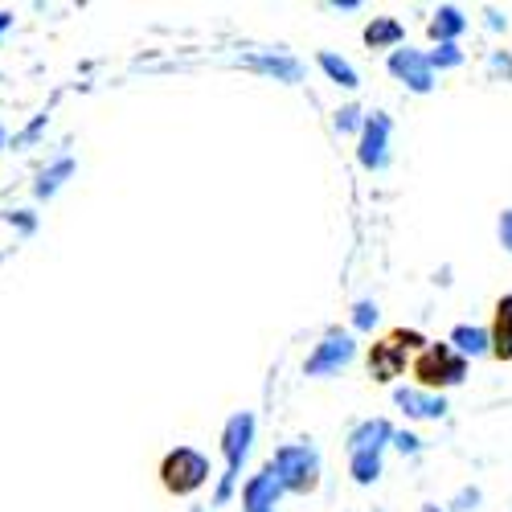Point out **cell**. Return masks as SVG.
Instances as JSON below:
<instances>
[{"label": "cell", "mask_w": 512, "mask_h": 512, "mask_svg": "<svg viewBox=\"0 0 512 512\" xmlns=\"http://www.w3.org/2000/svg\"><path fill=\"white\" fill-rule=\"evenodd\" d=\"M9 25H13V17H9V13H0V33H5Z\"/></svg>", "instance_id": "obj_25"}, {"label": "cell", "mask_w": 512, "mask_h": 512, "mask_svg": "<svg viewBox=\"0 0 512 512\" xmlns=\"http://www.w3.org/2000/svg\"><path fill=\"white\" fill-rule=\"evenodd\" d=\"M205 480H209V459L201 451H193V447L168 451L164 463H160V484H164V492H173V496H189Z\"/></svg>", "instance_id": "obj_3"}, {"label": "cell", "mask_w": 512, "mask_h": 512, "mask_svg": "<svg viewBox=\"0 0 512 512\" xmlns=\"http://www.w3.org/2000/svg\"><path fill=\"white\" fill-rule=\"evenodd\" d=\"M250 439H254V414H234L226 422V431H222V451H226V476H222V488H218V504L230 500L234 484H238V472H242V463L250 455Z\"/></svg>", "instance_id": "obj_4"}, {"label": "cell", "mask_w": 512, "mask_h": 512, "mask_svg": "<svg viewBox=\"0 0 512 512\" xmlns=\"http://www.w3.org/2000/svg\"><path fill=\"white\" fill-rule=\"evenodd\" d=\"M394 443H398L402 451H418V439H414V435H394Z\"/></svg>", "instance_id": "obj_24"}, {"label": "cell", "mask_w": 512, "mask_h": 512, "mask_svg": "<svg viewBox=\"0 0 512 512\" xmlns=\"http://www.w3.org/2000/svg\"><path fill=\"white\" fill-rule=\"evenodd\" d=\"M279 496H283V484H279V476L271 472V467H263L259 476H250L246 488H242V504H246V512H275Z\"/></svg>", "instance_id": "obj_9"}, {"label": "cell", "mask_w": 512, "mask_h": 512, "mask_svg": "<svg viewBox=\"0 0 512 512\" xmlns=\"http://www.w3.org/2000/svg\"><path fill=\"white\" fill-rule=\"evenodd\" d=\"M70 173H74V160H70V156H66V160H58L54 168H46V173H41V181H37V197L58 193V185H62Z\"/></svg>", "instance_id": "obj_18"}, {"label": "cell", "mask_w": 512, "mask_h": 512, "mask_svg": "<svg viewBox=\"0 0 512 512\" xmlns=\"http://www.w3.org/2000/svg\"><path fill=\"white\" fill-rule=\"evenodd\" d=\"M451 349H455L463 361H467V353H472V357H476V353H488V332H484V328L459 324V328L451 332Z\"/></svg>", "instance_id": "obj_14"}, {"label": "cell", "mask_w": 512, "mask_h": 512, "mask_svg": "<svg viewBox=\"0 0 512 512\" xmlns=\"http://www.w3.org/2000/svg\"><path fill=\"white\" fill-rule=\"evenodd\" d=\"M320 66H324V74H328L332 82H340V87H349V91L357 87V70H353L345 58H336V54L324 50V54H320Z\"/></svg>", "instance_id": "obj_17"}, {"label": "cell", "mask_w": 512, "mask_h": 512, "mask_svg": "<svg viewBox=\"0 0 512 512\" xmlns=\"http://www.w3.org/2000/svg\"><path fill=\"white\" fill-rule=\"evenodd\" d=\"M426 62H431V70H451V66L463 62V54L455 46H435L431 54H426Z\"/></svg>", "instance_id": "obj_20"}, {"label": "cell", "mask_w": 512, "mask_h": 512, "mask_svg": "<svg viewBox=\"0 0 512 512\" xmlns=\"http://www.w3.org/2000/svg\"><path fill=\"white\" fill-rule=\"evenodd\" d=\"M353 357H357V340L349 332H328L316 345V353L304 361V373L308 377H328V373H340Z\"/></svg>", "instance_id": "obj_6"}, {"label": "cell", "mask_w": 512, "mask_h": 512, "mask_svg": "<svg viewBox=\"0 0 512 512\" xmlns=\"http://www.w3.org/2000/svg\"><path fill=\"white\" fill-rule=\"evenodd\" d=\"M254 66H263V70H271V74H279V78H287V82H300L304 78V66L300 62H291V58H283V54H267V58H254Z\"/></svg>", "instance_id": "obj_19"}, {"label": "cell", "mask_w": 512, "mask_h": 512, "mask_svg": "<svg viewBox=\"0 0 512 512\" xmlns=\"http://www.w3.org/2000/svg\"><path fill=\"white\" fill-rule=\"evenodd\" d=\"M365 41L373 50H381V46H398L402 41V25L394 21V17H377L369 29H365Z\"/></svg>", "instance_id": "obj_15"}, {"label": "cell", "mask_w": 512, "mask_h": 512, "mask_svg": "<svg viewBox=\"0 0 512 512\" xmlns=\"http://www.w3.org/2000/svg\"><path fill=\"white\" fill-rule=\"evenodd\" d=\"M488 349L500 361H512V295L496 300V316H492V332H488Z\"/></svg>", "instance_id": "obj_10"}, {"label": "cell", "mask_w": 512, "mask_h": 512, "mask_svg": "<svg viewBox=\"0 0 512 512\" xmlns=\"http://www.w3.org/2000/svg\"><path fill=\"white\" fill-rule=\"evenodd\" d=\"M349 472L357 484H373L381 476V451H357L349 455Z\"/></svg>", "instance_id": "obj_16"}, {"label": "cell", "mask_w": 512, "mask_h": 512, "mask_svg": "<svg viewBox=\"0 0 512 512\" xmlns=\"http://www.w3.org/2000/svg\"><path fill=\"white\" fill-rule=\"evenodd\" d=\"M271 472L279 476L283 492H316L320 484V455L308 443H287L275 451Z\"/></svg>", "instance_id": "obj_1"}, {"label": "cell", "mask_w": 512, "mask_h": 512, "mask_svg": "<svg viewBox=\"0 0 512 512\" xmlns=\"http://www.w3.org/2000/svg\"><path fill=\"white\" fill-rule=\"evenodd\" d=\"M386 140H390V119L381 115V111H373L365 123H361V148H357V156H361V164L365 168H386Z\"/></svg>", "instance_id": "obj_7"}, {"label": "cell", "mask_w": 512, "mask_h": 512, "mask_svg": "<svg viewBox=\"0 0 512 512\" xmlns=\"http://www.w3.org/2000/svg\"><path fill=\"white\" fill-rule=\"evenodd\" d=\"M463 29H467V17H463L459 9H451V5L439 9L435 21H431V37L439 41V46H455V37H459Z\"/></svg>", "instance_id": "obj_13"}, {"label": "cell", "mask_w": 512, "mask_h": 512, "mask_svg": "<svg viewBox=\"0 0 512 512\" xmlns=\"http://www.w3.org/2000/svg\"><path fill=\"white\" fill-rule=\"evenodd\" d=\"M386 439H394L390 422L386 418H369V422H361L357 431L349 435V455H357V451H381V447H386Z\"/></svg>", "instance_id": "obj_11"}, {"label": "cell", "mask_w": 512, "mask_h": 512, "mask_svg": "<svg viewBox=\"0 0 512 512\" xmlns=\"http://www.w3.org/2000/svg\"><path fill=\"white\" fill-rule=\"evenodd\" d=\"M357 115H361V111H357V107H345V111H340V115H336V127H340V132H353V127H357V123H361V119H357Z\"/></svg>", "instance_id": "obj_22"}, {"label": "cell", "mask_w": 512, "mask_h": 512, "mask_svg": "<svg viewBox=\"0 0 512 512\" xmlns=\"http://www.w3.org/2000/svg\"><path fill=\"white\" fill-rule=\"evenodd\" d=\"M390 70H394V78H402L406 87L418 91V95H426L435 87V70H431V62H426V54H418V50H394Z\"/></svg>", "instance_id": "obj_8"}, {"label": "cell", "mask_w": 512, "mask_h": 512, "mask_svg": "<svg viewBox=\"0 0 512 512\" xmlns=\"http://www.w3.org/2000/svg\"><path fill=\"white\" fill-rule=\"evenodd\" d=\"M353 324H357V328H373V324H377V304L361 300V304L353 308Z\"/></svg>", "instance_id": "obj_21"}, {"label": "cell", "mask_w": 512, "mask_h": 512, "mask_svg": "<svg viewBox=\"0 0 512 512\" xmlns=\"http://www.w3.org/2000/svg\"><path fill=\"white\" fill-rule=\"evenodd\" d=\"M500 238H504V246L512 250V213H504V218H500Z\"/></svg>", "instance_id": "obj_23"}, {"label": "cell", "mask_w": 512, "mask_h": 512, "mask_svg": "<svg viewBox=\"0 0 512 512\" xmlns=\"http://www.w3.org/2000/svg\"><path fill=\"white\" fill-rule=\"evenodd\" d=\"M0 148H5V127H0Z\"/></svg>", "instance_id": "obj_26"}, {"label": "cell", "mask_w": 512, "mask_h": 512, "mask_svg": "<svg viewBox=\"0 0 512 512\" xmlns=\"http://www.w3.org/2000/svg\"><path fill=\"white\" fill-rule=\"evenodd\" d=\"M394 398L410 418H443V410H447V402L439 394H426V390H398Z\"/></svg>", "instance_id": "obj_12"}, {"label": "cell", "mask_w": 512, "mask_h": 512, "mask_svg": "<svg viewBox=\"0 0 512 512\" xmlns=\"http://www.w3.org/2000/svg\"><path fill=\"white\" fill-rule=\"evenodd\" d=\"M426 340L418 336V332H406V328H398V332H390L381 345H373L369 349V377L373 381H394L402 369H406V353L410 349H422Z\"/></svg>", "instance_id": "obj_5"}, {"label": "cell", "mask_w": 512, "mask_h": 512, "mask_svg": "<svg viewBox=\"0 0 512 512\" xmlns=\"http://www.w3.org/2000/svg\"><path fill=\"white\" fill-rule=\"evenodd\" d=\"M463 373H467V361L451 345H426L414 361V377H418V386L426 394H435L443 386H459Z\"/></svg>", "instance_id": "obj_2"}]
</instances>
